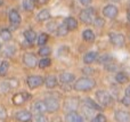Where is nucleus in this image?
Listing matches in <instances>:
<instances>
[{
	"label": "nucleus",
	"instance_id": "1",
	"mask_svg": "<svg viewBox=\"0 0 130 122\" xmlns=\"http://www.w3.org/2000/svg\"><path fill=\"white\" fill-rule=\"evenodd\" d=\"M95 86H96L95 80L90 79L88 77H85L76 80L75 83H74V89L78 91H89L92 88H95Z\"/></svg>",
	"mask_w": 130,
	"mask_h": 122
},
{
	"label": "nucleus",
	"instance_id": "2",
	"mask_svg": "<svg viewBox=\"0 0 130 122\" xmlns=\"http://www.w3.org/2000/svg\"><path fill=\"white\" fill-rule=\"evenodd\" d=\"M96 99L98 102V104L101 105L102 107H106L108 105L112 104L113 99H112V96L105 90H98L96 93Z\"/></svg>",
	"mask_w": 130,
	"mask_h": 122
},
{
	"label": "nucleus",
	"instance_id": "3",
	"mask_svg": "<svg viewBox=\"0 0 130 122\" xmlns=\"http://www.w3.org/2000/svg\"><path fill=\"white\" fill-rule=\"evenodd\" d=\"M96 18V13H95L94 8H86L81 10L80 13V20L85 24H92Z\"/></svg>",
	"mask_w": 130,
	"mask_h": 122
},
{
	"label": "nucleus",
	"instance_id": "4",
	"mask_svg": "<svg viewBox=\"0 0 130 122\" xmlns=\"http://www.w3.org/2000/svg\"><path fill=\"white\" fill-rule=\"evenodd\" d=\"M45 104L47 107V111L50 113H54V112L58 111L59 109V102L56 97H47L45 99Z\"/></svg>",
	"mask_w": 130,
	"mask_h": 122
},
{
	"label": "nucleus",
	"instance_id": "5",
	"mask_svg": "<svg viewBox=\"0 0 130 122\" xmlns=\"http://www.w3.org/2000/svg\"><path fill=\"white\" fill-rule=\"evenodd\" d=\"M26 83L29 86V88L36 89L43 83V78L40 77V75H30L26 79Z\"/></svg>",
	"mask_w": 130,
	"mask_h": 122
},
{
	"label": "nucleus",
	"instance_id": "6",
	"mask_svg": "<svg viewBox=\"0 0 130 122\" xmlns=\"http://www.w3.org/2000/svg\"><path fill=\"white\" fill-rule=\"evenodd\" d=\"M79 106V99L75 97H70L64 102V110L69 112H75V110Z\"/></svg>",
	"mask_w": 130,
	"mask_h": 122
},
{
	"label": "nucleus",
	"instance_id": "7",
	"mask_svg": "<svg viewBox=\"0 0 130 122\" xmlns=\"http://www.w3.org/2000/svg\"><path fill=\"white\" fill-rule=\"evenodd\" d=\"M110 41L112 45L117 46V47H122L126 42V38L122 33L114 32V33H110Z\"/></svg>",
	"mask_w": 130,
	"mask_h": 122
},
{
	"label": "nucleus",
	"instance_id": "8",
	"mask_svg": "<svg viewBox=\"0 0 130 122\" xmlns=\"http://www.w3.org/2000/svg\"><path fill=\"white\" fill-rule=\"evenodd\" d=\"M103 14L107 18H115L119 14V10H118V7L114 5H107L103 8Z\"/></svg>",
	"mask_w": 130,
	"mask_h": 122
},
{
	"label": "nucleus",
	"instance_id": "9",
	"mask_svg": "<svg viewBox=\"0 0 130 122\" xmlns=\"http://www.w3.org/2000/svg\"><path fill=\"white\" fill-rule=\"evenodd\" d=\"M23 63L27 66V67H34V66L38 64V59L37 56L32 53H26V54L23 56Z\"/></svg>",
	"mask_w": 130,
	"mask_h": 122
},
{
	"label": "nucleus",
	"instance_id": "10",
	"mask_svg": "<svg viewBox=\"0 0 130 122\" xmlns=\"http://www.w3.org/2000/svg\"><path fill=\"white\" fill-rule=\"evenodd\" d=\"M8 17H9V22H10L13 29H17V26L21 23V15L18 14V11L15 10V9H11L9 11Z\"/></svg>",
	"mask_w": 130,
	"mask_h": 122
},
{
	"label": "nucleus",
	"instance_id": "11",
	"mask_svg": "<svg viewBox=\"0 0 130 122\" xmlns=\"http://www.w3.org/2000/svg\"><path fill=\"white\" fill-rule=\"evenodd\" d=\"M114 119L117 122H130V113L128 111L118 110L114 113Z\"/></svg>",
	"mask_w": 130,
	"mask_h": 122
},
{
	"label": "nucleus",
	"instance_id": "12",
	"mask_svg": "<svg viewBox=\"0 0 130 122\" xmlns=\"http://www.w3.org/2000/svg\"><path fill=\"white\" fill-rule=\"evenodd\" d=\"M30 97H31V96L27 93H18V94H16V95H14L13 103L15 105H22V104H24L26 100H29Z\"/></svg>",
	"mask_w": 130,
	"mask_h": 122
},
{
	"label": "nucleus",
	"instance_id": "13",
	"mask_svg": "<svg viewBox=\"0 0 130 122\" xmlns=\"http://www.w3.org/2000/svg\"><path fill=\"white\" fill-rule=\"evenodd\" d=\"M15 119L20 122H29L32 120V114L26 110H22L15 114Z\"/></svg>",
	"mask_w": 130,
	"mask_h": 122
},
{
	"label": "nucleus",
	"instance_id": "14",
	"mask_svg": "<svg viewBox=\"0 0 130 122\" xmlns=\"http://www.w3.org/2000/svg\"><path fill=\"white\" fill-rule=\"evenodd\" d=\"M65 120L66 122H85L83 118L76 112H69L65 116Z\"/></svg>",
	"mask_w": 130,
	"mask_h": 122
},
{
	"label": "nucleus",
	"instance_id": "15",
	"mask_svg": "<svg viewBox=\"0 0 130 122\" xmlns=\"http://www.w3.org/2000/svg\"><path fill=\"white\" fill-rule=\"evenodd\" d=\"M85 105L88 110H91V111H102V110H103V107L99 104H97L95 100H92L91 98H86Z\"/></svg>",
	"mask_w": 130,
	"mask_h": 122
},
{
	"label": "nucleus",
	"instance_id": "16",
	"mask_svg": "<svg viewBox=\"0 0 130 122\" xmlns=\"http://www.w3.org/2000/svg\"><path fill=\"white\" fill-rule=\"evenodd\" d=\"M74 80H75V75L73 74V73H70V72H63L61 75H59V81L62 82V83H71V82H73Z\"/></svg>",
	"mask_w": 130,
	"mask_h": 122
},
{
	"label": "nucleus",
	"instance_id": "17",
	"mask_svg": "<svg viewBox=\"0 0 130 122\" xmlns=\"http://www.w3.org/2000/svg\"><path fill=\"white\" fill-rule=\"evenodd\" d=\"M33 111L36 112V114H43L47 111V107H46L45 100H38L33 104Z\"/></svg>",
	"mask_w": 130,
	"mask_h": 122
},
{
	"label": "nucleus",
	"instance_id": "18",
	"mask_svg": "<svg viewBox=\"0 0 130 122\" xmlns=\"http://www.w3.org/2000/svg\"><path fill=\"white\" fill-rule=\"evenodd\" d=\"M43 83L47 87L48 89H53L58 84V81H57V78L54 77V75H48L46 79H43Z\"/></svg>",
	"mask_w": 130,
	"mask_h": 122
},
{
	"label": "nucleus",
	"instance_id": "19",
	"mask_svg": "<svg viewBox=\"0 0 130 122\" xmlns=\"http://www.w3.org/2000/svg\"><path fill=\"white\" fill-rule=\"evenodd\" d=\"M97 58H98V54H97L96 51H89L85 55L83 62H85V64H91V63H94Z\"/></svg>",
	"mask_w": 130,
	"mask_h": 122
},
{
	"label": "nucleus",
	"instance_id": "20",
	"mask_svg": "<svg viewBox=\"0 0 130 122\" xmlns=\"http://www.w3.org/2000/svg\"><path fill=\"white\" fill-rule=\"evenodd\" d=\"M64 24L66 25V27L69 29V31H73L78 27V21L74 17H67L66 20L64 21Z\"/></svg>",
	"mask_w": 130,
	"mask_h": 122
},
{
	"label": "nucleus",
	"instance_id": "21",
	"mask_svg": "<svg viewBox=\"0 0 130 122\" xmlns=\"http://www.w3.org/2000/svg\"><path fill=\"white\" fill-rule=\"evenodd\" d=\"M24 38H25V40L27 41L29 43H33L34 41L37 40V33L33 31V30H26V31L24 32Z\"/></svg>",
	"mask_w": 130,
	"mask_h": 122
},
{
	"label": "nucleus",
	"instance_id": "22",
	"mask_svg": "<svg viewBox=\"0 0 130 122\" xmlns=\"http://www.w3.org/2000/svg\"><path fill=\"white\" fill-rule=\"evenodd\" d=\"M50 18V11L48 9H42L41 11H39V14L37 15V20L39 22H43V21H47Z\"/></svg>",
	"mask_w": 130,
	"mask_h": 122
},
{
	"label": "nucleus",
	"instance_id": "23",
	"mask_svg": "<svg viewBox=\"0 0 130 122\" xmlns=\"http://www.w3.org/2000/svg\"><path fill=\"white\" fill-rule=\"evenodd\" d=\"M115 80H117L118 83H127V82L129 81V77L124 72H118L117 75H115Z\"/></svg>",
	"mask_w": 130,
	"mask_h": 122
},
{
	"label": "nucleus",
	"instance_id": "24",
	"mask_svg": "<svg viewBox=\"0 0 130 122\" xmlns=\"http://www.w3.org/2000/svg\"><path fill=\"white\" fill-rule=\"evenodd\" d=\"M82 37L86 41H88V42H91V41L95 40V33L91 31V30H85V31L82 32Z\"/></svg>",
	"mask_w": 130,
	"mask_h": 122
},
{
	"label": "nucleus",
	"instance_id": "25",
	"mask_svg": "<svg viewBox=\"0 0 130 122\" xmlns=\"http://www.w3.org/2000/svg\"><path fill=\"white\" fill-rule=\"evenodd\" d=\"M2 53H4V55L5 56H7V57H13L14 55H15V53H16V48L14 47V46H11V45L6 46Z\"/></svg>",
	"mask_w": 130,
	"mask_h": 122
},
{
	"label": "nucleus",
	"instance_id": "26",
	"mask_svg": "<svg viewBox=\"0 0 130 122\" xmlns=\"http://www.w3.org/2000/svg\"><path fill=\"white\" fill-rule=\"evenodd\" d=\"M0 38L4 41H9L11 39V32L8 29H2L0 31Z\"/></svg>",
	"mask_w": 130,
	"mask_h": 122
},
{
	"label": "nucleus",
	"instance_id": "27",
	"mask_svg": "<svg viewBox=\"0 0 130 122\" xmlns=\"http://www.w3.org/2000/svg\"><path fill=\"white\" fill-rule=\"evenodd\" d=\"M56 32H57V36H58V37H65L67 33H69V29H67L66 25H65L64 23H63L62 25L57 26Z\"/></svg>",
	"mask_w": 130,
	"mask_h": 122
},
{
	"label": "nucleus",
	"instance_id": "28",
	"mask_svg": "<svg viewBox=\"0 0 130 122\" xmlns=\"http://www.w3.org/2000/svg\"><path fill=\"white\" fill-rule=\"evenodd\" d=\"M9 70V63L7 61H4L2 63H0V75L1 77H5L7 74Z\"/></svg>",
	"mask_w": 130,
	"mask_h": 122
},
{
	"label": "nucleus",
	"instance_id": "29",
	"mask_svg": "<svg viewBox=\"0 0 130 122\" xmlns=\"http://www.w3.org/2000/svg\"><path fill=\"white\" fill-rule=\"evenodd\" d=\"M10 89H11V86H10L9 80H8V81H4V82H1V83H0V93L7 94L9 90H10Z\"/></svg>",
	"mask_w": 130,
	"mask_h": 122
},
{
	"label": "nucleus",
	"instance_id": "30",
	"mask_svg": "<svg viewBox=\"0 0 130 122\" xmlns=\"http://www.w3.org/2000/svg\"><path fill=\"white\" fill-rule=\"evenodd\" d=\"M23 8L26 11H31L34 8V0H23Z\"/></svg>",
	"mask_w": 130,
	"mask_h": 122
},
{
	"label": "nucleus",
	"instance_id": "31",
	"mask_svg": "<svg viewBox=\"0 0 130 122\" xmlns=\"http://www.w3.org/2000/svg\"><path fill=\"white\" fill-rule=\"evenodd\" d=\"M113 61V57L111 56L110 54H105V55H102L101 57L98 58V62L101 64H108V63H111V62Z\"/></svg>",
	"mask_w": 130,
	"mask_h": 122
},
{
	"label": "nucleus",
	"instance_id": "32",
	"mask_svg": "<svg viewBox=\"0 0 130 122\" xmlns=\"http://www.w3.org/2000/svg\"><path fill=\"white\" fill-rule=\"evenodd\" d=\"M37 39H38V45L42 47V46H45L48 41V34L47 33H41Z\"/></svg>",
	"mask_w": 130,
	"mask_h": 122
},
{
	"label": "nucleus",
	"instance_id": "33",
	"mask_svg": "<svg viewBox=\"0 0 130 122\" xmlns=\"http://www.w3.org/2000/svg\"><path fill=\"white\" fill-rule=\"evenodd\" d=\"M50 53H52V49L49 47H47V46H42L39 49V55H41L43 57H47L48 55H50Z\"/></svg>",
	"mask_w": 130,
	"mask_h": 122
},
{
	"label": "nucleus",
	"instance_id": "34",
	"mask_svg": "<svg viewBox=\"0 0 130 122\" xmlns=\"http://www.w3.org/2000/svg\"><path fill=\"white\" fill-rule=\"evenodd\" d=\"M50 64H52V61H50L49 58H47V57H45V58H42L39 62V67L46 68V67H48V66H50Z\"/></svg>",
	"mask_w": 130,
	"mask_h": 122
},
{
	"label": "nucleus",
	"instance_id": "35",
	"mask_svg": "<svg viewBox=\"0 0 130 122\" xmlns=\"http://www.w3.org/2000/svg\"><path fill=\"white\" fill-rule=\"evenodd\" d=\"M32 122H48V120L43 114H36L32 116Z\"/></svg>",
	"mask_w": 130,
	"mask_h": 122
},
{
	"label": "nucleus",
	"instance_id": "36",
	"mask_svg": "<svg viewBox=\"0 0 130 122\" xmlns=\"http://www.w3.org/2000/svg\"><path fill=\"white\" fill-rule=\"evenodd\" d=\"M107 120H106V116L104 115V114H97L96 116H95L94 119L91 120V122H106Z\"/></svg>",
	"mask_w": 130,
	"mask_h": 122
},
{
	"label": "nucleus",
	"instance_id": "37",
	"mask_svg": "<svg viewBox=\"0 0 130 122\" xmlns=\"http://www.w3.org/2000/svg\"><path fill=\"white\" fill-rule=\"evenodd\" d=\"M94 25L96 27H102L104 25V21H103V18H101V17H96L95 18V21H94Z\"/></svg>",
	"mask_w": 130,
	"mask_h": 122
},
{
	"label": "nucleus",
	"instance_id": "38",
	"mask_svg": "<svg viewBox=\"0 0 130 122\" xmlns=\"http://www.w3.org/2000/svg\"><path fill=\"white\" fill-rule=\"evenodd\" d=\"M7 118V111L4 106L0 105V120H5Z\"/></svg>",
	"mask_w": 130,
	"mask_h": 122
},
{
	"label": "nucleus",
	"instance_id": "39",
	"mask_svg": "<svg viewBox=\"0 0 130 122\" xmlns=\"http://www.w3.org/2000/svg\"><path fill=\"white\" fill-rule=\"evenodd\" d=\"M121 103L124 105V106H130V96H124L121 99Z\"/></svg>",
	"mask_w": 130,
	"mask_h": 122
},
{
	"label": "nucleus",
	"instance_id": "40",
	"mask_svg": "<svg viewBox=\"0 0 130 122\" xmlns=\"http://www.w3.org/2000/svg\"><path fill=\"white\" fill-rule=\"evenodd\" d=\"M82 72L85 73V74H94L95 71H94V68H91V67H85L82 70Z\"/></svg>",
	"mask_w": 130,
	"mask_h": 122
},
{
	"label": "nucleus",
	"instance_id": "41",
	"mask_svg": "<svg viewBox=\"0 0 130 122\" xmlns=\"http://www.w3.org/2000/svg\"><path fill=\"white\" fill-rule=\"evenodd\" d=\"M91 1H92V0H80V4L87 7V6H89V5L91 4Z\"/></svg>",
	"mask_w": 130,
	"mask_h": 122
},
{
	"label": "nucleus",
	"instance_id": "42",
	"mask_svg": "<svg viewBox=\"0 0 130 122\" xmlns=\"http://www.w3.org/2000/svg\"><path fill=\"white\" fill-rule=\"evenodd\" d=\"M34 2H37L38 5H45L48 2V0H34Z\"/></svg>",
	"mask_w": 130,
	"mask_h": 122
},
{
	"label": "nucleus",
	"instance_id": "43",
	"mask_svg": "<svg viewBox=\"0 0 130 122\" xmlns=\"http://www.w3.org/2000/svg\"><path fill=\"white\" fill-rule=\"evenodd\" d=\"M55 23L53 22L52 24H48V30H49V31H55Z\"/></svg>",
	"mask_w": 130,
	"mask_h": 122
},
{
	"label": "nucleus",
	"instance_id": "44",
	"mask_svg": "<svg viewBox=\"0 0 130 122\" xmlns=\"http://www.w3.org/2000/svg\"><path fill=\"white\" fill-rule=\"evenodd\" d=\"M126 95L127 96H130V84L126 88Z\"/></svg>",
	"mask_w": 130,
	"mask_h": 122
},
{
	"label": "nucleus",
	"instance_id": "45",
	"mask_svg": "<svg viewBox=\"0 0 130 122\" xmlns=\"http://www.w3.org/2000/svg\"><path fill=\"white\" fill-rule=\"evenodd\" d=\"M127 18H128V21H129V22H130V11H129V13H128V15H127Z\"/></svg>",
	"mask_w": 130,
	"mask_h": 122
},
{
	"label": "nucleus",
	"instance_id": "46",
	"mask_svg": "<svg viewBox=\"0 0 130 122\" xmlns=\"http://www.w3.org/2000/svg\"><path fill=\"white\" fill-rule=\"evenodd\" d=\"M2 4H4V0H0V7L2 6Z\"/></svg>",
	"mask_w": 130,
	"mask_h": 122
},
{
	"label": "nucleus",
	"instance_id": "47",
	"mask_svg": "<svg viewBox=\"0 0 130 122\" xmlns=\"http://www.w3.org/2000/svg\"><path fill=\"white\" fill-rule=\"evenodd\" d=\"M111 1H114V2H118V1H120V0H111Z\"/></svg>",
	"mask_w": 130,
	"mask_h": 122
}]
</instances>
